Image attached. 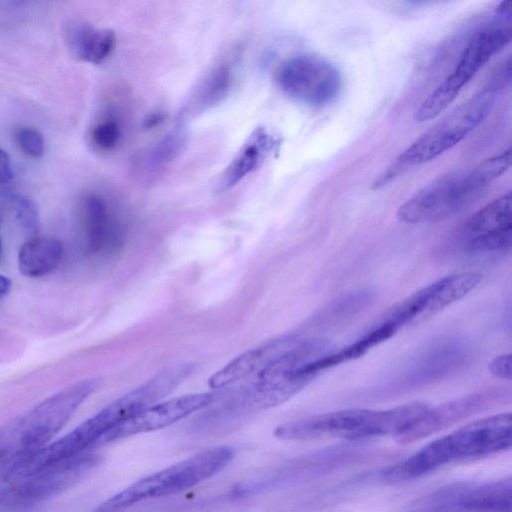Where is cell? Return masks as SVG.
<instances>
[{"instance_id": "18", "label": "cell", "mask_w": 512, "mask_h": 512, "mask_svg": "<svg viewBox=\"0 0 512 512\" xmlns=\"http://www.w3.org/2000/svg\"><path fill=\"white\" fill-rule=\"evenodd\" d=\"M62 259V245L48 237H34L27 241L18 255V268L28 277H41L53 272Z\"/></svg>"}, {"instance_id": "7", "label": "cell", "mask_w": 512, "mask_h": 512, "mask_svg": "<svg viewBox=\"0 0 512 512\" xmlns=\"http://www.w3.org/2000/svg\"><path fill=\"white\" fill-rule=\"evenodd\" d=\"M511 37L510 26L489 27L476 32L453 71L420 104L415 120L428 121L443 112L477 72L511 41Z\"/></svg>"}, {"instance_id": "22", "label": "cell", "mask_w": 512, "mask_h": 512, "mask_svg": "<svg viewBox=\"0 0 512 512\" xmlns=\"http://www.w3.org/2000/svg\"><path fill=\"white\" fill-rule=\"evenodd\" d=\"M462 504L471 509H510V481L489 484L471 491L463 498Z\"/></svg>"}, {"instance_id": "14", "label": "cell", "mask_w": 512, "mask_h": 512, "mask_svg": "<svg viewBox=\"0 0 512 512\" xmlns=\"http://www.w3.org/2000/svg\"><path fill=\"white\" fill-rule=\"evenodd\" d=\"M300 338V335H285L240 354L209 378V386L222 389L254 373L261 374L281 360Z\"/></svg>"}, {"instance_id": "6", "label": "cell", "mask_w": 512, "mask_h": 512, "mask_svg": "<svg viewBox=\"0 0 512 512\" xmlns=\"http://www.w3.org/2000/svg\"><path fill=\"white\" fill-rule=\"evenodd\" d=\"M499 89L490 83L435 123L395 159L375 185H383L407 168L430 162L461 142L490 114Z\"/></svg>"}, {"instance_id": "11", "label": "cell", "mask_w": 512, "mask_h": 512, "mask_svg": "<svg viewBox=\"0 0 512 512\" xmlns=\"http://www.w3.org/2000/svg\"><path fill=\"white\" fill-rule=\"evenodd\" d=\"M459 247L467 253L506 250L512 244V196L501 195L473 214L458 230Z\"/></svg>"}, {"instance_id": "24", "label": "cell", "mask_w": 512, "mask_h": 512, "mask_svg": "<svg viewBox=\"0 0 512 512\" xmlns=\"http://www.w3.org/2000/svg\"><path fill=\"white\" fill-rule=\"evenodd\" d=\"M11 200L16 218L23 229L28 233H36L39 228V216L33 201L22 194H14Z\"/></svg>"}, {"instance_id": "25", "label": "cell", "mask_w": 512, "mask_h": 512, "mask_svg": "<svg viewBox=\"0 0 512 512\" xmlns=\"http://www.w3.org/2000/svg\"><path fill=\"white\" fill-rule=\"evenodd\" d=\"M15 137L18 145L27 155L34 158H40L44 154V138L35 128L20 127L17 129Z\"/></svg>"}, {"instance_id": "16", "label": "cell", "mask_w": 512, "mask_h": 512, "mask_svg": "<svg viewBox=\"0 0 512 512\" xmlns=\"http://www.w3.org/2000/svg\"><path fill=\"white\" fill-rule=\"evenodd\" d=\"M495 395L491 391L479 392L457 398L438 407H428L406 432L395 439L398 443L408 444L427 437L450 423L478 411L491 402Z\"/></svg>"}, {"instance_id": "15", "label": "cell", "mask_w": 512, "mask_h": 512, "mask_svg": "<svg viewBox=\"0 0 512 512\" xmlns=\"http://www.w3.org/2000/svg\"><path fill=\"white\" fill-rule=\"evenodd\" d=\"M82 216L84 242L89 254H110L119 250L124 240V226L105 199L97 194L87 195Z\"/></svg>"}, {"instance_id": "13", "label": "cell", "mask_w": 512, "mask_h": 512, "mask_svg": "<svg viewBox=\"0 0 512 512\" xmlns=\"http://www.w3.org/2000/svg\"><path fill=\"white\" fill-rule=\"evenodd\" d=\"M220 395L221 392L194 393L152 404L107 432L97 447L167 427L210 406Z\"/></svg>"}, {"instance_id": "26", "label": "cell", "mask_w": 512, "mask_h": 512, "mask_svg": "<svg viewBox=\"0 0 512 512\" xmlns=\"http://www.w3.org/2000/svg\"><path fill=\"white\" fill-rule=\"evenodd\" d=\"M182 140L180 135H169L162 139L151 152V161L162 164L171 161L180 151Z\"/></svg>"}, {"instance_id": "1", "label": "cell", "mask_w": 512, "mask_h": 512, "mask_svg": "<svg viewBox=\"0 0 512 512\" xmlns=\"http://www.w3.org/2000/svg\"><path fill=\"white\" fill-rule=\"evenodd\" d=\"M510 413L485 417L436 439L404 461L390 467L385 478L391 482L417 479L446 464L478 459L511 447Z\"/></svg>"}, {"instance_id": "32", "label": "cell", "mask_w": 512, "mask_h": 512, "mask_svg": "<svg viewBox=\"0 0 512 512\" xmlns=\"http://www.w3.org/2000/svg\"><path fill=\"white\" fill-rule=\"evenodd\" d=\"M1 249H2V244H1V240H0V254H1Z\"/></svg>"}, {"instance_id": "28", "label": "cell", "mask_w": 512, "mask_h": 512, "mask_svg": "<svg viewBox=\"0 0 512 512\" xmlns=\"http://www.w3.org/2000/svg\"><path fill=\"white\" fill-rule=\"evenodd\" d=\"M13 178L10 157L5 150L0 148V184L8 183Z\"/></svg>"}, {"instance_id": "31", "label": "cell", "mask_w": 512, "mask_h": 512, "mask_svg": "<svg viewBox=\"0 0 512 512\" xmlns=\"http://www.w3.org/2000/svg\"><path fill=\"white\" fill-rule=\"evenodd\" d=\"M0 460H4V455L1 451H0Z\"/></svg>"}, {"instance_id": "30", "label": "cell", "mask_w": 512, "mask_h": 512, "mask_svg": "<svg viewBox=\"0 0 512 512\" xmlns=\"http://www.w3.org/2000/svg\"><path fill=\"white\" fill-rule=\"evenodd\" d=\"M511 6H512V2L511 1H503L497 7V13L500 16H504V17L510 18L511 17Z\"/></svg>"}, {"instance_id": "27", "label": "cell", "mask_w": 512, "mask_h": 512, "mask_svg": "<svg viewBox=\"0 0 512 512\" xmlns=\"http://www.w3.org/2000/svg\"><path fill=\"white\" fill-rule=\"evenodd\" d=\"M511 354H504L498 357H495L489 363V371L490 373L498 378L510 380L512 369H511Z\"/></svg>"}, {"instance_id": "29", "label": "cell", "mask_w": 512, "mask_h": 512, "mask_svg": "<svg viewBox=\"0 0 512 512\" xmlns=\"http://www.w3.org/2000/svg\"><path fill=\"white\" fill-rule=\"evenodd\" d=\"M11 281L9 278L0 275V300L4 298L10 291Z\"/></svg>"}, {"instance_id": "2", "label": "cell", "mask_w": 512, "mask_h": 512, "mask_svg": "<svg viewBox=\"0 0 512 512\" xmlns=\"http://www.w3.org/2000/svg\"><path fill=\"white\" fill-rule=\"evenodd\" d=\"M511 164V149L466 169L447 172L422 187L397 210L406 223L449 218L473 204Z\"/></svg>"}, {"instance_id": "8", "label": "cell", "mask_w": 512, "mask_h": 512, "mask_svg": "<svg viewBox=\"0 0 512 512\" xmlns=\"http://www.w3.org/2000/svg\"><path fill=\"white\" fill-rule=\"evenodd\" d=\"M276 81L286 95L315 107L334 101L342 86L335 65L312 54H300L284 61L276 72Z\"/></svg>"}, {"instance_id": "5", "label": "cell", "mask_w": 512, "mask_h": 512, "mask_svg": "<svg viewBox=\"0 0 512 512\" xmlns=\"http://www.w3.org/2000/svg\"><path fill=\"white\" fill-rule=\"evenodd\" d=\"M97 384L96 379L74 383L0 428V448L6 459L47 445L94 392Z\"/></svg>"}, {"instance_id": "21", "label": "cell", "mask_w": 512, "mask_h": 512, "mask_svg": "<svg viewBox=\"0 0 512 512\" xmlns=\"http://www.w3.org/2000/svg\"><path fill=\"white\" fill-rule=\"evenodd\" d=\"M232 83V71L229 66L221 64L212 70L196 90L189 103L190 109L203 110L219 102Z\"/></svg>"}, {"instance_id": "12", "label": "cell", "mask_w": 512, "mask_h": 512, "mask_svg": "<svg viewBox=\"0 0 512 512\" xmlns=\"http://www.w3.org/2000/svg\"><path fill=\"white\" fill-rule=\"evenodd\" d=\"M100 463V455L86 452L30 477L0 493V501L25 506L73 486Z\"/></svg>"}, {"instance_id": "10", "label": "cell", "mask_w": 512, "mask_h": 512, "mask_svg": "<svg viewBox=\"0 0 512 512\" xmlns=\"http://www.w3.org/2000/svg\"><path fill=\"white\" fill-rule=\"evenodd\" d=\"M313 378L309 376H280L258 378L254 383L239 388L207 416V421L224 422L238 419L278 406L300 390Z\"/></svg>"}, {"instance_id": "23", "label": "cell", "mask_w": 512, "mask_h": 512, "mask_svg": "<svg viewBox=\"0 0 512 512\" xmlns=\"http://www.w3.org/2000/svg\"><path fill=\"white\" fill-rule=\"evenodd\" d=\"M91 138L98 149L106 152L113 150L121 138L118 121L111 117L99 121L92 129Z\"/></svg>"}, {"instance_id": "20", "label": "cell", "mask_w": 512, "mask_h": 512, "mask_svg": "<svg viewBox=\"0 0 512 512\" xmlns=\"http://www.w3.org/2000/svg\"><path fill=\"white\" fill-rule=\"evenodd\" d=\"M396 333L397 330L392 325L381 322L369 333L365 334L348 346L334 353L325 354L321 358L310 363L304 368L303 372L315 377L319 372L327 368L364 355L372 347L377 346L381 342L391 338Z\"/></svg>"}, {"instance_id": "19", "label": "cell", "mask_w": 512, "mask_h": 512, "mask_svg": "<svg viewBox=\"0 0 512 512\" xmlns=\"http://www.w3.org/2000/svg\"><path fill=\"white\" fill-rule=\"evenodd\" d=\"M68 41L75 55L92 64H99L113 51L115 34L109 29L76 24L68 31Z\"/></svg>"}, {"instance_id": "3", "label": "cell", "mask_w": 512, "mask_h": 512, "mask_svg": "<svg viewBox=\"0 0 512 512\" xmlns=\"http://www.w3.org/2000/svg\"><path fill=\"white\" fill-rule=\"evenodd\" d=\"M424 403H411L388 410L345 409L307 416L283 423L274 429L281 440L306 441L319 438L349 440L406 432L427 410Z\"/></svg>"}, {"instance_id": "17", "label": "cell", "mask_w": 512, "mask_h": 512, "mask_svg": "<svg viewBox=\"0 0 512 512\" xmlns=\"http://www.w3.org/2000/svg\"><path fill=\"white\" fill-rule=\"evenodd\" d=\"M275 144L274 138L265 129H256L225 169L219 182V190L233 187L257 169Z\"/></svg>"}, {"instance_id": "4", "label": "cell", "mask_w": 512, "mask_h": 512, "mask_svg": "<svg viewBox=\"0 0 512 512\" xmlns=\"http://www.w3.org/2000/svg\"><path fill=\"white\" fill-rule=\"evenodd\" d=\"M234 456L235 449L226 445L203 450L137 480L91 512H126L142 501L177 494L212 478L227 467Z\"/></svg>"}, {"instance_id": "9", "label": "cell", "mask_w": 512, "mask_h": 512, "mask_svg": "<svg viewBox=\"0 0 512 512\" xmlns=\"http://www.w3.org/2000/svg\"><path fill=\"white\" fill-rule=\"evenodd\" d=\"M481 279V274L476 272L444 277L400 301L382 322L392 325L397 331L408 325L423 323L470 293Z\"/></svg>"}]
</instances>
